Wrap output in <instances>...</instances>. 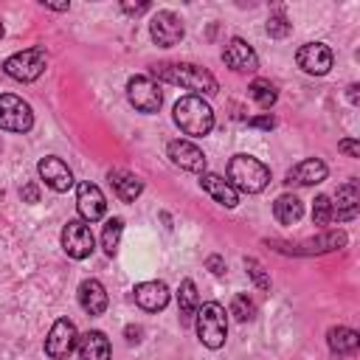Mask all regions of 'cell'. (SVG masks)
Here are the masks:
<instances>
[{
  "instance_id": "6da1fadb",
  "label": "cell",
  "mask_w": 360,
  "mask_h": 360,
  "mask_svg": "<svg viewBox=\"0 0 360 360\" xmlns=\"http://www.w3.org/2000/svg\"><path fill=\"white\" fill-rule=\"evenodd\" d=\"M152 73L160 79V82H169V84H180L186 90H194L197 93H205V96H214L219 90L217 79L200 68V65H191V62H163V65H155Z\"/></svg>"
},
{
  "instance_id": "7a4b0ae2",
  "label": "cell",
  "mask_w": 360,
  "mask_h": 360,
  "mask_svg": "<svg viewBox=\"0 0 360 360\" xmlns=\"http://www.w3.org/2000/svg\"><path fill=\"white\" fill-rule=\"evenodd\" d=\"M174 124L194 138H202L214 129V110L202 96H183L174 104Z\"/></svg>"
},
{
  "instance_id": "3957f363",
  "label": "cell",
  "mask_w": 360,
  "mask_h": 360,
  "mask_svg": "<svg viewBox=\"0 0 360 360\" xmlns=\"http://www.w3.org/2000/svg\"><path fill=\"white\" fill-rule=\"evenodd\" d=\"M228 183L236 191L259 194L270 183V169L259 158H253V155H233L228 160Z\"/></svg>"
},
{
  "instance_id": "277c9868",
  "label": "cell",
  "mask_w": 360,
  "mask_h": 360,
  "mask_svg": "<svg viewBox=\"0 0 360 360\" xmlns=\"http://www.w3.org/2000/svg\"><path fill=\"white\" fill-rule=\"evenodd\" d=\"M197 338L202 346L208 349H219L228 338V315L222 309V304L208 301L202 307H197Z\"/></svg>"
},
{
  "instance_id": "5b68a950",
  "label": "cell",
  "mask_w": 360,
  "mask_h": 360,
  "mask_svg": "<svg viewBox=\"0 0 360 360\" xmlns=\"http://www.w3.org/2000/svg\"><path fill=\"white\" fill-rule=\"evenodd\" d=\"M45 65H48L45 48H25V51L11 53V56L3 62V70H6L11 79H17V82H34V79L42 76Z\"/></svg>"
},
{
  "instance_id": "8992f818",
  "label": "cell",
  "mask_w": 360,
  "mask_h": 360,
  "mask_svg": "<svg viewBox=\"0 0 360 360\" xmlns=\"http://www.w3.org/2000/svg\"><path fill=\"white\" fill-rule=\"evenodd\" d=\"M34 127V112L28 101H22L14 93L0 96V129L6 132H28Z\"/></svg>"
},
{
  "instance_id": "52a82bcc",
  "label": "cell",
  "mask_w": 360,
  "mask_h": 360,
  "mask_svg": "<svg viewBox=\"0 0 360 360\" xmlns=\"http://www.w3.org/2000/svg\"><path fill=\"white\" fill-rule=\"evenodd\" d=\"M127 98H129V104H132L138 112H146V115L158 112L160 104H163L160 87H158L149 76H132V79L127 82Z\"/></svg>"
},
{
  "instance_id": "ba28073f",
  "label": "cell",
  "mask_w": 360,
  "mask_h": 360,
  "mask_svg": "<svg viewBox=\"0 0 360 360\" xmlns=\"http://www.w3.org/2000/svg\"><path fill=\"white\" fill-rule=\"evenodd\" d=\"M76 343H79L76 323H73L70 318H59V321L51 326L48 338H45V354H48L51 360H65V357H70V352L76 349Z\"/></svg>"
},
{
  "instance_id": "9c48e42d",
  "label": "cell",
  "mask_w": 360,
  "mask_h": 360,
  "mask_svg": "<svg viewBox=\"0 0 360 360\" xmlns=\"http://www.w3.org/2000/svg\"><path fill=\"white\" fill-rule=\"evenodd\" d=\"M93 231L84 219H70L65 228H62V248L70 259H87L93 253Z\"/></svg>"
},
{
  "instance_id": "30bf717a",
  "label": "cell",
  "mask_w": 360,
  "mask_h": 360,
  "mask_svg": "<svg viewBox=\"0 0 360 360\" xmlns=\"http://www.w3.org/2000/svg\"><path fill=\"white\" fill-rule=\"evenodd\" d=\"M149 34H152V42L160 45V48H174L186 28H183V20L174 14V11H158L149 22Z\"/></svg>"
},
{
  "instance_id": "8fae6325",
  "label": "cell",
  "mask_w": 360,
  "mask_h": 360,
  "mask_svg": "<svg viewBox=\"0 0 360 360\" xmlns=\"http://www.w3.org/2000/svg\"><path fill=\"white\" fill-rule=\"evenodd\" d=\"M76 208H79V217H82L84 222H96V219L104 217L107 200H104V194H101V188H98L96 183L82 180V183L76 186Z\"/></svg>"
},
{
  "instance_id": "7c38bea8",
  "label": "cell",
  "mask_w": 360,
  "mask_h": 360,
  "mask_svg": "<svg viewBox=\"0 0 360 360\" xmlns=\"http://www.w3.org/2000/svg\"><path fill=\"white\" fill-rule=\"evenodd\" d=\"M222 62L236 73H256L259 70V56L242 37L228 39V45L222 51Z\"/></svg>"
},
{
  "instance_id": "4fadbf2b",
  "label": "cell",
  "mask_w": 360,
  "mask_h": 360,
  "mask_svg": "<svg viewBox=\"0 0 360 360\" xmlns=\"http://www.w3.org/2000/svg\"><path fill=\"white\" fill-rule=\"evenodd\" d=\"M295 62H298V68H301L304 73H309V76H323V73H329V68H332V51H329L323 42H307V45L298 48Z\"/></svg>"
},
{
  "instance_id": "5bb4252c",
  "label": "cell",
  "mask_w": 360,
  "mask_h": 360,
  "mask_svg": "<svg viewBox=\"0 0 360 360\" xmlns=\"http://www.w3.org/2000/svg\"><path fill=\"white\" fill-rule=\"evenodd\" d=\"M166 152H169V160L174 166H180L183 172H200V174L205 172V155H202V149L197 143L177 138V141H172L166 146Z\"/></svg>"
},
{
  "instance_id": "9a60e30c",
  "label": "cell",
  "mask_w": 360,
  "mask_h": 360,
  "mask_svg": "<svg viewBox=\"0 0 360 360\" xmlns=\"http://www.w3.org/2000/svg\"><path fill=\"white\" fill-rule=\"evenodd\" d=\"M37 172H39V177L45 180V186L53 188V191H59V194L73 186V172H70V166H68L62 158H56V155L42 158L39 166H37Z\"/></svg>"
},
{
  "instance_id": "2e32d148",
  "label": "cell",
  "mask_w": 360,
  "mask_h": 360,
  "mask_svg": "<svg viewBox=\"0 0 360 360\" xmlns=\"http://www.w3.org/2000/svg\"><path fill=\"white\" fill-rule=\"evenodd\" d=\"M200 188L205 191V194H211L219 205H225V208H236V202H239V191L225 180V177H219V174H214V172H202L200 174Z\"/></svg>"
},
{
  "instance_id": "e0dca14e",
  "label": "cell",
  "mask_w": 360,
  "mask_h": 360,
  "mask_svg": "<svg viewBox=\"0 0 360 360\" xmlns=\"http://www.w3.org/2000/svg\"><path fill=\"white\" fill-rule=\"evenodd\" d=\"M132 295H135V304L146 312H158L169 304V287L163 281H141L132 290Z\"/></svg>"
},
{
  "instance_id": "ac0fdd59",
  "label": "cell",
  "mask_w": 360,
  "mask_h": 360,
  "mask_svg": "<svg viewBox=\"0 0 360 360\" xmlns=\"http://www.w3.org/2000/svg\"><path fill=\"white\" fill-rule=\"evenodd\" d=\"M326 163L321 158H307L301 163H295L290 172H287V183L290 186H315L321 180H326Z\"/></svg>"
},
{
  "instance_id": "d6986e66",
  "label": "cell",
  "mask_w": 360,
  "mask_h": 360,
  "mask_svg": "<svg viewBox=\"0 0 360 360\" xmlns=\"http://www.w3.org/2000/svg\"><path fill=\"white\" fill-rule=\"evenodd\" d=\"M357 205H360V188L354 180L338 186L335 191V202H332V217L338 219H354L357 217Z\"/></svg>"
},
{
  "instance_id": "ffe728a7",
  "label": "cell",
  "mask_w": 360,
  "mask_h": 360,
  "mask_svg": "<svg viewBox=\"0 0 360 360\" xmlns=\"http://www.w3.org/2000/svg\"><path fill=\"white\" fill-rule=\"evenodd\" d=\"M79 304L87 315H101L107 309V290L96 278H84L79 284Z\"/></svg>"
},
{
  "instance_id": "44dd1931",
  "label": "cell",
  "mask_w": 360,
  "mask_h": 360,
  "mask_svg": "<svg viewBox=\"0 0 360 360\" xmlns=\"http://www.w3.org/2000/svg\"><path fill=\"white\" fill-rule=\"evenodd\" d=\"M76 349H79V360H110V340L98 329L84 332L79 338Z\"/></svg>"
},
{
  "instance_id": "7402d4cb",
  "label": "cell",
  "mask_w": 360,
  "mask_h": 360,
  "mask_svg": "<svg viewBox=\"0 0 360 360\" xmlns=\"http://www.w3.org/2000/svg\"><path fill=\"white\" fill-rule=\"evenodd\" d=\"M110 183H112L118 200H124V202H135L141 197V191H143V183L127 169H112L110 172Z\"/></svg>"
},
{
  "instance_id": "603a6c76",
  "label": "cell",
  "mask_w": 360,
  "mask_h": 360,
  "mask_svg": "<svg viewBox=\"0 0 360 360\" xmlns=\"http://www.w3.org/2000/svg\"><path fill=\"white\" fill-rule=\"evenodd\" d=\"M343 245H346V233L343 231H332V233H323L318 239L301 242L298 248H290V253H326V250H338Z\"/></svg>"
},
{
  "instance_id": "cb8c5ba5",
  "label": "cell",
  "mask_w": 360,
  "mask_h": 360,
  "mask_svg": "<svg viewBox=\"0 0 360 360\" xmlns=\"http://www.w3.org/2000/svg\"><path fill=\"white\" fill-rule=\"evenodd\" d=\"M200 298H197V284L191 278H186L177 290V312H180V323H191L197 315Z\"/></svg>"
},
{
  "instance_id": "d4e9b609",
  "label": "cell",
  "mask_w": 360,
  "mask_h": 360,
  "mask_svg": "<svg viewBox=\"0 0 360 360\" xmlns=\"http://www.w3.org/2000/svg\"><path fill=\"white\" fill-rule=\"evenodd\" d=\"M326 340H329V349L335 354H352L360 346V335L354 329H349V326H332Z\"/></svg>"
},
{
  "instance_id": "484cf974",
  "label": "cell",
  "mask_w": 360,
  "mask_h": 360,
  "mask_svg": "<svg viewBox=\"0 0 360 360\" xmlns=\"http://www.w3.org/2000/svg\"><path fill=\"white\" fill-rule=\"evenodd\" d=\"M304 214V205L295 194H281L276 202H273V217L281 222V225H295Z\"/></svg>"
},
{
  "instance_id": "4316f807",
  "label": "cell",
  "mask_w": 360,
  "mask_h": 360,
  "mask_svg": "<svg viewBox=\"0 0 360 360\" xmlns=\"http://www.w3.org/2000/svg\"><path fill=\"white\" fill-rule=\"evenodd\" d=\"M248 93H250V98H253L262 110H270V107L276 104V98H278L276 84H273L270 79H253L250 87H248Z\"/></svg>"
},
{
  "instance_id": "83f0119b",
  "label": "cell",
  "mask_w": 360,
  "mask_h": 360,
  "mask_svg": "<svg viewBox=\"0 0 360 360\" xmlns=\"http://www.w3.org/2000/svg\"><path fill=\"white\" fill-rule=\"evenodd\" d=\"M121 233H124V219L121 217H110L104 222V231H101V248H104L107 256H115L118 242H121Z\"/></svg>"
},
{
  "instance_id": "f1b7e54d",
  "label": "cell",
  "mask_w": 360,
  "mask_h": 360,
  "mask_svg": "<svg viewBox=\"0 0 360 360\" xmlns=\"http://www.w3.org/2000/svg\"><path fill=\"white\" fill-rule=\"evenodd\" d=\"M231 315H233L236 321H253L256 307H253V301H250L245 292H239V295L231 298Z\"/></svg>"
},
{
  "instance_id": "f546056e",
  "label": "cell",
  "mask_w": 360,
  "mask_h": 360,
  "mask_svg": "<svg viewBox=\"0 0 360 360\" xmlns=\"http://www.w3.org/2000/svg\"><path fill=\"white\" fill-rule=\"evenodd\" d=\"M264 28H267V34H270L273 39H284V37L292 31V25H290V20L284 17V11H281V8H278L276 14H270V17H267V25H264Z\"/></svg>"
},
{
  "instance_id": "4dcf8cb0",
  "label": "cell",
  "mask_w": 360,
  "mask_h": 360,
  "mask_svg": "<svg viewBox=\"0 0 360 360\" xmlns=\"http://www.w3.org/2000/svg\"><path fill=\"white\" fill-rule=\"evenodd\" d=\"M335 217H332V200L326 194H318L315 202H312V222L315 225H329Z\"/></svg>"
},
{
  "instance_id": "1f68e13d",
  "label": "cell",
  "mask_w": 360,
  "mask_h": 360,
  "mask_svg": "<svg viewBox=\"0 0 360 360\" xmlns=\"http://www.w3.org/2000/svg\"><path fill=\"white\" fill-rule=\"evenodd\" d=\"M245 267H248V273H250V278L256 281L259 290H270V278H267L264 267H262L256 259H245Z\"/></svg>"
},
{
  "instance_id": "d6a6232c",
  "label": "cell",
  "mask_w": 360,
  "mask_h": 360,
  "mask_svg": "<svg viewBox=\"0 0 360 360\" xmlns=\"http://www.w3.org/2000/svg\"><path fill=\"white\" fill-rule=\"evenodd\" d=\"M248 127H256V129H273V127H276V118H273V115H259V118H248Z\"/></svg>"
},
{
  "instance_id": "836d02e7",
  "label": "cell",
  "mask_w": 360,
  "mask_h": 360,
  "mask_svg": "<svg viewBox=\"0 0 360 360\" xmlns=\"http://www.w3.org/2000/svg\"><path fill=\"white\" fill-rule=\"evenodd\" d=\"M338 149H340V152H346L349 158H360V143H357L354 138H346V141H340V143H338Z\"/></svg>"
},
{
  "instance_id": "e575fe53",
  "label": "cell",
  "mask_w": 360,
  "mask_h": 360,
  "mask_svg": "<svg viewBox=\"0 0 360 360\" xmlns=\"http://www.w3.org/2000/svg\"><path fill=\"white\" fill-rule=\"evenodd\" d=\"M205 267H208L214 276H222V273H225V259H222V256H208V259H205Z\"/></svg>"
},
{
  "instance_id": "d590c367",
  "label": "cell",
  "mask_w": 360,
  "mask_h": 360,
  "mask_svg": "<svg viewBox=\"0 0 360 360\" xmlns=\"http://www.w3.org/2000/svg\"><path fill=\"white\" fill-rule=\"evenodd\" d=\"M22 200L25 202H39V188H37V183H28V186H22Z\"/></svg>"
},
{
  "instance_id": "8d00e7d4",
  "label": "cell",
  "mask_w": 360,
  "mask_h": 360,
  "mask_svg": "<svg viewBox=\"0 0 360 360\" xmlns=\"http://www.w3.org/2000/svg\"><path fill=\"white\" fill-rule=\"evenodd\" d=\"M121 8H124L127 14H143V11L149 8V3H121Z\"/></svg>"
},
{
  "instance_id": "74e56055",
  "label": "cell",
  "mask_w": 360,
  "mask_h": 360,
  "mask_svg": "<svg viewBox=\"0 0 360 360\" xmlns=\"http://www.w3.org/2000/svg\"><path fill=\"white\" fill-rule=\"evenodd\" d=\"M127 340H129V343H132V340L138 343V340H141V326H127Z\"/></svg>"
},
{
  "instance_id": "f35d334b",
  "label": "cell",
  "mask_w": 360,
  "mask_h": 360,
  "mask_svg": "<svg viewBox=\"0 0 360 360\" xmlns=\"http://www.w3.org/2000/svg\"><path fill=\"white\" fill-rule=\"evenodd\" d=\"M39 3H42L45 8H53V11H68V8H70L68 3H48V0H39Z\"/></svg>"
},
{
  "instance_id": "ab89813d",
  "label": "cell",
  "mask_w": 360,
  "mask_h": 360,
  "mask_svg": "<svg viewBox=\"0 0 360 360\" xmlns=\"http://www.w3.org/2000/svg\"><path fill=\"white\" fill-rule=\"evenodd\" d=\"M357 90H360L357 84H349V93H346V96H349V101H352V104H357Z\"/></svg>"
},
{
  "instance_id": "60d3db41",
  "label": "cell",
  "mask_w": 360,
  "mask_h": 360,
  "mask_svg": "<svg viewBox=\"0 0 360 360\" xmlns=\"http://www.w3.org/2000/svg\"><path fill=\"white\" fill-rule=\"evenodd\" d=\"M0 34H3V25H0Z\"/></svg>"
}]
</instances>
